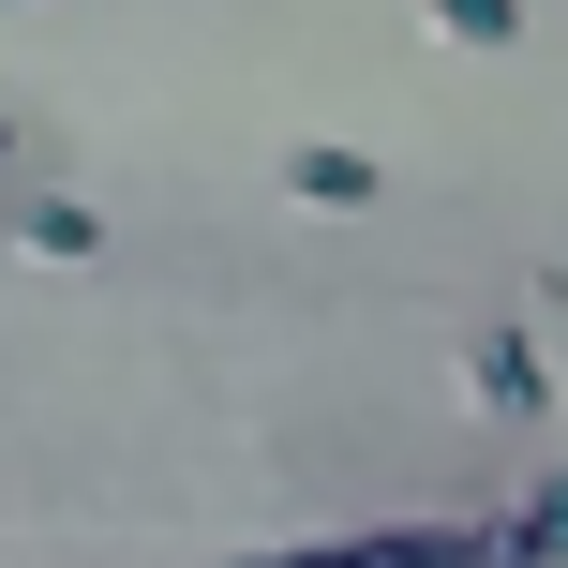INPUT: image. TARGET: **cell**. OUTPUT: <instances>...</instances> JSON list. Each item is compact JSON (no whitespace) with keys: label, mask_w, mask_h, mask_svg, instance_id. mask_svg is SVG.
<instances>
[{"label":"cell","mask_w":568,"mask_h":568,"mask_svg":"<svg viewBox=\"0 0 568 568\" xmlns=\"http://www.w3.org/2000/svg\"><path fill=\"white\" fill-rule=\"evenodd\" d=\"M240 568H494V524H374V539H300V554H240Z\"/></svg>","instance_id":"obj_1"},{"label":"cell","mask_w":568,"mask_h":568,"mask_svg":"<svg viewBox=\"0 0 568 568\" xmlns=\"http://www.w3.org/2000/svg\"><path fill=\"white\" fill-rule=\"evenodd\" d=\"M464 389H479L494 419H539L554 374H539V344H524V329H479V344H464Z\"/></svg>","instance_id":"obj_2"},{"label":"cell","mask_w":568,"mask_h":568,"mask_svg":"<svg viewBox=\"0 0 568 568\" xmlns=\"http://www.w3.org/2000/svg\"><path fill=\"white\" fill-rule=\"evenodd\" d=\"M284 195H300V210H374L389 180H374V150H344V135H300V150H284Z\"/></svg>","instance_id":"obj_3"},{"label":"cell","mask_w":568,"mask_h":568,"mask_svg":"<svg viewBox=\"0 0 568 568\" xmlns=\"http://www.w3.org/2000/svg\"><path fill=\"white\" fill-rule=\"evenodd\" d=\"M494 568H568V464L524 494V509H494Z\"/></svg>","instance_id":"obj_4"},{"label":"cell","mask_w":568,"mask_h":568,"mask_svg":"<svg viewBox=\"0 0 568 568\" xmlns=\"http://www.w3.org/2000/svg\"><path fill=\"white\" fill-rule=\"evenodd\" d=\"M16 240L75 270V255H105V210H90V195H30V210H16Z\"/></svg>","instance_id":"obj_5"},{"label":"cell","mask_w":568,"mask_h":568,"mask_svg":"<svg viewBox=\"0 0 568 568\" xmlns=\"http://www.w3.org/2000/svg\"><path fill=\"white\" fill-rule=\"evenodd\" d=\"M449 45H524V0H419Z\"/></svg>","instance_id":"obj_6"},{"label":"cell","mask_w":568,"mask_h":568,"mask_svg":"<svg viewBox=\"0 0 568 568\" xmlns=\"http://www.w3.org/2000/svg\"><path fill=\"white\" fill-rule=\"evenodd\" d=\"M0 165H16V105H0Z\"/></svg>","instance_id":"obj_7"}]
</instances>
